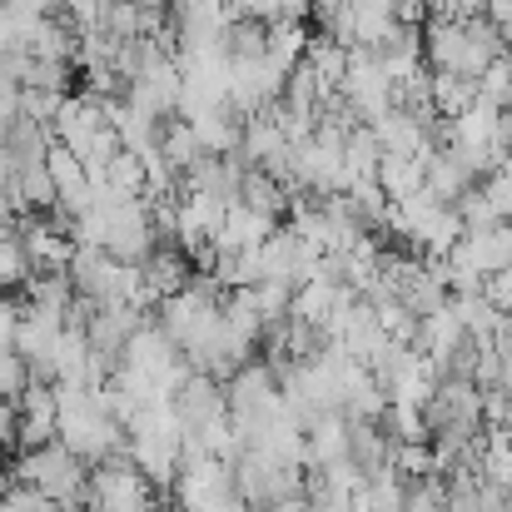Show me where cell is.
<instances>
[{
	"label": "cell",
	"instance_id": "obj_1",
	"mask_svg": "<svg viewBox=\"0 0 512 512\" xmlns=\"http://www.w3.org/2000/svg\"><path fill=\"white\" fill-rule=\"evenodd\" d=\"M15 478H20V488L40 493L45 503H55L60 512L90 498V468L60 438L55 443H40V448H20Z\"/></svg>",
	"mask_w": 512,
	"mask_h": 512
},
{
	"label": "cell",
	"instance_id": "obj_8",
	"mask_svg": "<svg viewBox=\"0 0 512 512\" xmlns=\"http://www.w3.org/2000/svg\"><path fill=\"white\" fill-rule=\"evenodd\" d=\"M239 204H249V209H259V214H269V219H279V214L289 209V189H284L274 174L244 170V179H239Z\"/></svg>",
	"mask_w": 512,
	"mask_h": 512
},
{
	"label": "cell",
	"instance_id": "obj_7",
	"mask_svg": "<svg viewBox=\"0 0 512 512\" xmlns=\"http://www.w3.org/2000/svg\"><path fill=\"white\" fill-rule=\"evenodd\" d=\"M378 189L388 204H403L413 194H423V160H398V155H383L378 160Z\"/></svg>",
	"mask_w": 512,
	"mask_h": 512
},
{
	"label": "cell",
	"instance_id": "obj_10",
	"mask_svg": "<svg viewBox=\"0 0 512 512\" xmlns=\"http://www.w3.org/2000/svg\"><path fill=\"white\" fill-rule=\"evenodd\" d=\"M30 383H35V378H30L25 358H20L15 348H10V353H0V398H10V403H15Z\"/></svg>",
	"mask_w": 512,
	"mask_h": 512
},
{
	"label": "cell",
	"instance_id": "obj_4",
	"mask_svg": "<svg viewBox=\"0 0 512 512\" xmlns=\"http://www.w3.org/2000/svg\"><path fill=\"white\" fill-rule=\"evenodd\" d=\"M55 418H60L55 388H50V383H30V388L15 398V443H20V448L55 443Z\"/></svg>",
	"mask_w": 512,
	"mask_h": 512
},
{
	"label": "cell",
	"instance_id": "obj_12",
	"mask_svg": "<svg viewBox=\"0 0 512 512\" xmlns=\"http://www.w3.org/2000/svg\"><path fill=\"white\" fill-rule=\"evenodd\" d=\"M274 512H319V508H314V503H309V498L299 493V498H289V503H279V508H274Z\"/></svg>",
	"mask_w": 512,
	"mask_h": 512
},
{
	"label": "cell",
	"instance_id": "obj_13",
	"mask_svg": "<svg viewBox=\"0 0 512 512\" xmlns=\"http://www.w3.org/2000/svg\"><path fill=\"white\" fill-rule=\"evenodd\" d=\"M319 512H353V508H348V503H339V508H319Z\"/></svg>",
	"mask_w": 512,
	"mask_h": 512
},
{
	"label": "cell",
	"instance_id": "obj_14",
	"mask_svg": "<svg viewBox=\"0 0 512 512\" xmlns=\"http://www.w3.org/2000/svg\"><path fill=\"white\" fill-rule=\"evenodd\" d=\"M85 512H95V508H85Z\"/></svg>",
	"mask_w": 512,
	"mask_h": 512
},
{
	"label": "cell",
	"instance_id": "obj_2",
	"mask_svg": "<svg viewBox=\"0 0 512 512\" xmlns=\"http://www.w3.org/2000/svg\"><path fill=\"white\" fill-rule=\"evenodd\" d=\"M90 508L95 512H165L155 483L120 453L90 468Z\"/></svg>",
	"mask_w": 512,
	"mask_h": 512
},
{
	"label": "cell",
	"instance_id": "obj_6",
	"mask_svg": "<svg viewBox=\"0 0 512 512\" xmlns=\"http://www.w3.org/2000/svg\"><path fill=\"white\" fill-rule=\"evenodd\" d=\"M194 140H199V155L209 160H229L239 155V135H244V120L234 110H219V115H204V120H189Z\"/></svg>",
	"mask_w": 512,
	"mask_h": 512
},
{
	"label": "cell",
	"instance_id": "obj_5",
	"mask_svg": "<svg viewBox=\"0 0 512 512\" xmlns=\"http://www.w3.org/2000/svg\"><path fill=\"white\" fill-rule=\"evenodd\" d=\"M269 234H274V219L234 199L229 214H224V229H219V239H214V254H244V249H259Z\"/></svg>",
	"mask_w": 512,
	"mask_h": 512
},
{
	"label": "cell",
	"instance_id": "obj_3",
	"mask_svg": "<svg viewBox=\"0 0 512 512\" xmlns=\"http://www.w3.org/2000/svg\"><path fill=\"white\" fill-rule=\"evenodd\" d=\"M174 418H179V428H184V438H199V433H209L214 423H224L229 418V398H224V383L219 378H209V373H189L184 378V388L174 393Z\"/></svg>",
	"mask_w": 512,
	"mask_h": 512
},
{
	"label": "cell",
	"instance_id": "obj_11",
	"mask_svg": "<svg viewBox=\"0 0 512 512\" xmlns=\"http://www.w3.org/2000/svg\"><path fill=\"white\" fill-rule=\"evenodd\" d=\"M15 438V403L10 398H0V448Z\"/></svg>",
	"mask_w": 512,
	"mask_h": 512
},
{
	"label": "cell",
	"instance_id": "obj_9",
	"mask_svg": "<svg viewBox=\"0 0 512 512\" xmlns=\"http://www.w3.org/2000/svg\"><path fill=\"white\" fill-rule=\"evenodd\" d=\"M478 105H488V110H498V115L512 110V55H498V60L483 70V80H478Z\"/></svg>",
	"mask_w": 512,
	"mask_h": 512
}]
</instances>
